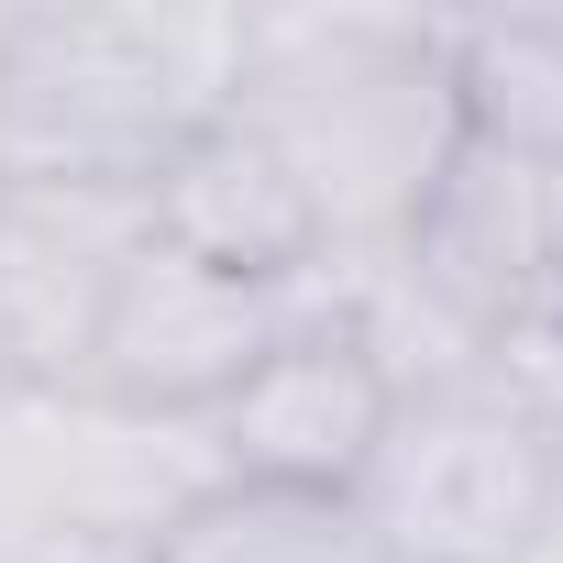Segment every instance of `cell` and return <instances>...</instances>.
<instances>
[{"instance_id": "3957f363", "label": "cell", "mask_w": 563, "mask_h": 563, "mask_svg": "<svg viewBox=\"0 0 563 563\" xmlns=\"http://www.w3.org/2000/svg\"><path fill=\"white\" fill-rule=\"evenodd\" d=\"M552 442L563 387L519 343H486L475 376L387 409V442L354 475V519L387 563H508L552 475Z\"/></svg>"}, {"instance_id": "6da1fadb", "label": "cell", "mask_w": 563, "mask_h": 563, "mask_svg": "<svg viewBox=\"0 0 563 563\" xmlns=\"http://www.w3.org/2000/svg\"><path fill=\"white\" fill-rule=\"evenodd\" d=\"M232 122L288 166L321 243L387 254L431 177L453 166V78L442 12H376V0H243V78Z\"/></svg>"}, {"instance_id": "7c38bea8", "label": "cell", "mask_w": 563, "mask_h": 563, "mask_svg": "<svg viewBox=\"0 0 563 563\" xmlns=\"http://www.w3.org/2000/svg\"><path fill=\"white\" fill-rule=\"evenodd\" d=\"M0 563H155V541H111V530H56V541H0Z\"/></svg>"}, {"instance_id": "5bb4252c", "label": "cell", "mask_w": 563, "mask_h": 563, "mask_svg": "<svg viewBox=\"0 0 563 563\" xmlns=\"http://www.w3.org/2000/svg\"><path fill=\"white\" fill-rule=\"evenodd\" d=\"M552 310H563V299H552Z\"/></svg>"}, {"instance_id": "9c48e42d", "label": "cell", "mask_w": 563, "mask_h": 563, "mask_svg": "<svg viewBox=\"0 0 563 563\" xmlns=\"http://www.w3.org/2000/svg\"><path fill=\"white\" fill-rule=\"evenodd\" d=\"M144 221H155L166 254H199V265H221V276H265V288H310V276L343 265V254L321 243L310 199L288 188V166H276L232 111L155 166Z\"/></svg>"}, {"instance_id": "4fadbf2b", "label": "cell", "mask_w": 563, "mask_h": 563, "mask_svg": "<svg viewBox=\"0 0 563 563\" xmlns=\"http://www.w3.org/2000/svg\"><path fill=\"white\" fill-rule=\"evenodd\" d=\"M508 563H563V442H552V475H541L530 530H519V552H508Z\"/></svg>"}, {"instance_id": "5b68a950", "label": "cell", "mask_w": 563, "mask_h": 563, "mask_svg": "<svg viewBox=\"0 0 563 563\" xmlns=\"http://www.w3.org/2000/svg\"><path fill=\"white\" fill-rule=\"evenodd\" d=\"M332 276H310V288H265V276H221L199 254L144 243L133 276H122V299H111V321H100L89 387L100 398H133V409H166V420H210L288 332H310L332 310Z\"/></svg>"}, {"instance_id": "277c9868", "label": "cell", "mask_w": 563, "mask_h": 563, "mask_svg": "<svg viewBox=\"0 0 563 563\" xmlns=\"http://www.w3.org/2000/svg\"><path fill=\"white\" fill-rule=\"evenodd\" d=\"M221 486L210 420H166L100 387H0V541L111 530L155 541Z\"/></svg>"}, {"instance_id": "8992f818", "label": "cell", "mask_w": 563, "mask_h": 563, "mask_svg": "<svg viewBox=\"0 0 563 563\" xmlns=\"http://www.w3.org/2000/svg\"><path fill=\"white\" fill-rule=\"evenodd\" d=\"M144 243V188L0 177V387H89L100 321Z\"/></svg>"}, {"instance_id": "8fae6325", "label": "cell", "mask_w": 563, "mask_h": 563, "mask_svg": "<svg viewBox=\"0 0 563 563\" xmlns=\"http://www.w3.org/2000/svg\"><path fill=\"white\" fill-rule=\"evenodd\" d=\"M155 563H387L354 519V497H299V486H243L221 475L177 530H155Z\"/></svg>"}, {"instance_id": "30bf717a", "label": "cell", "mask_w": 563, "mask_h": 563, "mask_svg": "<svg viewBox=\"0 0 563 563\" xmlns=\"http://www.w3.org/2000/svg\"><path fill=\"white\" fill-rule=\"evenodd\" d=\"M442 78H453L464 144L519 155V166H563V0L442 12Z\"/></svg>"}, {"instance_id": "ba28073f", "label": "cell", "mask_w": 563, "mask_h": 563, "mask_svg": "<svg viewBox=\"0 0 563 563\" xmlns=\"http://www.w3.org/2000/svg\"><path fill=\"white\" fill-rule=\"evenodd\" d=\"M387 409L398 387L376 376V354L321 310L310 332H288L221 409H210V442H221V475L243 486H299V497H354L365 453L387 442Z\"/></svg>"}, {"instance_id": "52a82bcc", "label": "cell", "mask_w": 563, "mask_h": 563, "mask_svg": "<svg viewBox=\"0 0 563 563\" xmlns=\"http://www.w3.org/2000/svg\"><path fill=\"white\" fill-rule=\"evenodd\" d=\"M387 265L442 321H464L475 343L541 321L563 299V166H519V155L453 144V166L431 177V199L409 210Z\"/></svg>"}, {"instance_id": "7a4b0ae2", "label": "cell", "mask_w": 563, "mask_h": 563, "mask_svg": "<svg viewBox=\"0 0 563 563\" xmlns=\"http://www.w3.org/2000/svg\"><path fill=\"white\" fill-rule=\"evenodd\" d=\"M243 0H12L0 12V177L155 188L232 111Z\"/></svg>"}]
</instances>
